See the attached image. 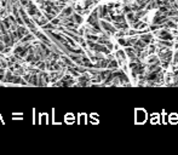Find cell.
<instances>
[{"label":"cell","instance_id":"obj_12","mask_svg":"<svg viewBox=\"0 0 178 155\" xmlns=\"http://www.w3.org/2000/svg\"><path fill=\"white\" fill-rule=\"evenodd\" d=\"M109 68L113 69V70H116V69H118V62H116V61H112L109 64Z\"/></svg>","mask_w":178,"mask_h":155},{"label":"cell","instance_id":"obj_10","mask_svg":"<svg viewBox=\"0 0 178 155\" xmlns=\"http://www.w3.org/2000/svg\"><path fill=\"white\" fill-rule=\"evenodd\" d=\"M113 19H114L115 22H125V21H126L124 15H120V16H115V17H113Z\"/></svg>","mask_w":178,"mask_h":155},{"label":"cell","instance_id":"obj_8","mask_svg":"<svg viewBox=\"0 0 178 155\" xmlns=\"http://www.w3.org/2000/svg\"><path fill=\"white\" fill-rule=\"evenodd\" d=\"M116 56H118L121 61H124V59L127 58V57H126V53H125V51H124V50H119L118 52H116Z\"/></svg>","mask_w":178,"mask_h":155},{"label":"cell","instance_id":"obj_1","mask_svg":"<svg viewBox=\"0 0 178 155\" xmlns=\"http://www.w3.org/2000/svg\"><path fill=\"white\" fill-rule=\"evenodd\" d=\"M135 115H136V124H144L147 120V112L142 108H137L135 110Z\"/></svg>","mask_w":178,"mask_h":155},{"label":"cell","instance_id":"obj_3","mask_svg":"<svg viewBox=\"0 0 178 155\" xmlns=\"http://www.w3.org/2000/svg\"><path fill=\"white\" fill-rule=\"evenodd\" d=\"M125 53H126V57H127L131 62H133V61H136V62H138V61H141V59L137 57V55L135 53V51H133L132 46H126V49H125Z\"/></svg>","mask_w":178,"mask_h":155},{"label":"cell","instance_id":"obj_9","mask_svg":"<svg viewBox=\"0 0 178 155\" xmlns=\"http://www.w3.org/2000/svg\"><path fill=\"white\" fill-rule=\"evenodd\" d=\"M170 123H172V124H177L178 123V115L176 114V113L170 115Z\"/></svg>","mask_w":178,"mask_h":155},{"label":"cell","instance_id":"obj_6","mask_svg":"<svg viewBox=\"0 0 178 155\" xmlns=\"http://www.w3.org/2000/svg\"><path fill=\"white\" fill-rule=\"evenodd\" d=\"M137 39H138L137 37H132V35H131L130 38H127V46H133L135 44H136Z\"/></svg>","mask_w":178,"mask_h":155},{"label":"cell","instance_id":"obj_4","mask_svg":"<svg viewBox=\"0 0 178 155\" xmlns=\"http://www.w3.org/2000/svg\"><path fill=\"white\" fill-rule=\"evenodd\" d=\"M139 39H141L142 41H144L147 45H149V44L153 42V34H151V33H143V34H141Z\"/></svg>","mask_w":178,"mask_h":155},{"label":"cell","instance_id":"obj_15","mask_svg":"<svg viewBox=\"0 0 178 155\" xmlns=\"http://www.w3.org/2000/svg\"><path fill=\"white\" fill-rule=\"evenodd\" d=\"M176 29H178V24H177V27H176Z\"/></svg>","mask_w":178,"mask_h":155},{"label":"cell","instance_id":"obj_2","mask_svg":"<svg viewBox=\"0 0 178 155\" xmlns=\"http://www.w3.org/2000/svg\"><path fill=\"white\" fill-rule=\"evenodd\" d=\"M156 35L159 37L160 40H172V39H173V35L170 33V30L167 29V28L159 30V32L156 33Z\"/></svg>","mask_w":178,"mask_h":155},{"label":"cell","instance_id":"obj_5","mask_svg":"<svg viewBox=\"0 0 178 155\" xmlns=\"http://www.w3.org/2000/svg\"><path fill=\"white\" fill-rule=\"evenodd\" d=\"M159 46H164V47H172V40H159L158 42Z\"/></svg>","mask_w":178,"mask_h":155},{"label":"cell","instance_id":"obj_13","mask_svg":"<svg viewBox=\"0 0 178 155\" xmlns=\"http://www.w3.org/2000/svg\"><path fill=\"white\" fill-rule=\"evenodd\" d=\"M158 120H159V114H156L155 113V114L151 115V123L153 124H156L158 123Z\"/></svg>","mask_w":178,"mask_h":155},{"label":"cell","instance_id":"obj_11","mask_svg":"<svg viewBox=\"0 0 178 155\" xmlns=\"http://www.w3.org/2000/svg\"><path fill=\"white\" fill-rule=\"evenodd\" d=\"M118 41H119V44H120V45L125 46V47L127 46V39H125V38H119Z\"/></svg>","mask_w":178,"mask_h":155},{"label":"cell","instance_id":"obj_7","mask_svg":"<svg viewBox=\"0 0 178 155\" xmlns=\"http://www.w3.org/2000/svg\"><path fill=\"white\" fill-rule=\"evenodd\" d=\"M135 45L138 46V47H141V49H143V50H144V49H147V46H148L146 42H144V41H142L139 38L137 39V41H136V44H135Z\"/></svg>","mask_w":178,"mask_h":155},{"label":"cell","instance_id":"obj_14","mask_svg":"<svg viewBox=\"0 0 178 155\" xmlns=\"http://www.w3.org/2000/svg\"><path fill=\"white\" fill-rule=\"evenodd\" d=\"M173 62L174 63H178V51L174 53V59H173Z\"/></svg>","mask_w":178,"mask_h":155}]
</instances>
